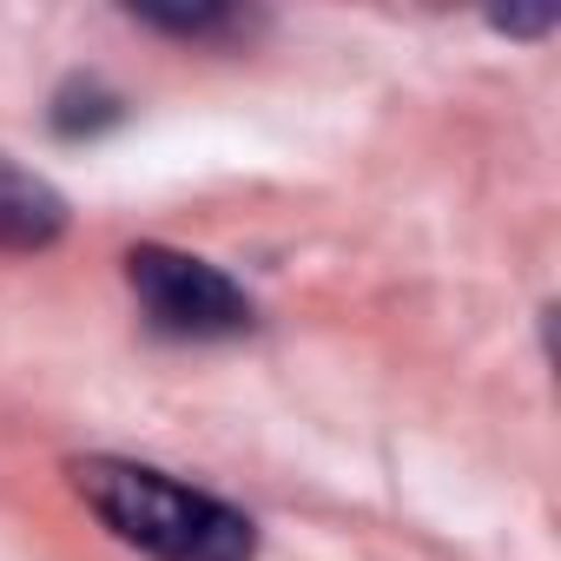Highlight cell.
Listing matches in <instances>:
<instances>
[{"label":"cell","instance_id":"6da1fadb","mask_svg":"<svg viewBox=\"0 0 561 561\" xmlns=\"http://www.w3.org/2000/svg\"><path fill=\"white\" fill-rule=\"evenodd\" d=\"M73 495L106 522L113 541L139 548L146 561H257V522L152 462L126 456H80L67 462Z\"/></svg>","mask_w":561,"mask_h":561},{"label":"cell","instance_id":"7a4b0ae2","mask_svg":"<svg viewBox=\"0 0 561 561\" xmlns=\"http://www.w3.org/2000/svg\"><path fill=\"white\" fill-rule=\"evenodd\" d=\"M126 285L146 311V324L159 337H238L251 331V291L238 285L231 271L192 257V251H172V244H133L126 251Z\"/></svg>","mask_w":561,"mask_h":561},{"label":"cell","instance_id":"3957f363","mask_svg":"<svg viewBox=\"0 0 561 561\" xmlns=\"http://www.w3.org/2000/svg\"><path fill=\"white\" fill-rule=\"evenodd\" d=\"M67 231V198L0 152V251H47Z\"/></svg>","mask_w":561,"mask_h":561}]
</instances>
